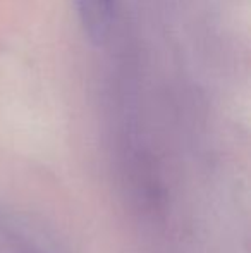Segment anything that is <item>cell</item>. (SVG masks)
Segmentation results:
<instances>
[{
  "label": "cell",
  "instance_id": "6da1fadb",
  "mask_svg": "<svg viewBox=\"0 0 251 253\" xmlns=\"http://www.w3.org/2000/svg\"><path fill=\"white\" fill-rule=\"evenodd\" d=\"M76 9L84 35L95 43L104 42L112 28L115 0H76Z\"/></svg>",
  "mask_w": 251,
  "mask_h": 253
}]
</instances>
